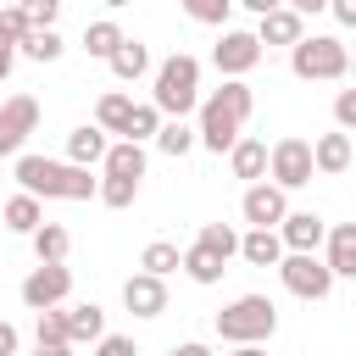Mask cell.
Listing matches in <instances>:
<instances>
[{"label": "cell", "instance_id": "cell-1", "mask_svg": "<svg viewBox=\"0 0 356 356\" xmlns=\"http://www.w3.org/2000/svg\"><path fill=\"white\" fill-rule=\"evenodd\" d=\"M250 106H256L250 83H245V78H222V89H211V95L195 106V111H200V122H195V145H206L211 156H222V150L245 134Z\"/></svg>", "mask_w": 356, "mask_h": 356}, {"label": "cell", "instance_id": "cell-2", "mask_svg": "<svg viewBox=\"0 0 356 356\" xmlns=\"http://www.w3.org/2000/svg\"><path fill=\"white\" fill-rule=\"evenodd\" d=\"M17 184L39 200H95V184L89 167H72V161H50V156H17Z\"/></svg>", "mask_w": 356, "mask_h": 356}, {"label": "cell", "instance_id": "cell-3", "mask_svg": "<svg viewBox=\"0 0 356 356\" xmlns=\"http://www.w3.org/2000/svg\"><path fill=\"white\" fill-rule=\"evenodd\" d=\"M289 72L300 83H339L350 72V50L339 33H300L289 44Z\"/></svg>", "mask_w": 356, "mask_h": 356}, {"label": "cell", "instance_id": "cell-4", "mask_svg": "<svg viewBox=\"0 0 356 356\" xmlns=\"http://www.w3.org/2000/svg\"><path fill=\"white\" fill-rule=\"evenodd\" d=\"M150 106L161 111V117H189L195 106H200V61L195 56H167L161 67H156V83H150Z\"/></svg>", "mask_w": 356, "mask_h": 356}, {"label": "cell", "instance_id": "cell-5", "mask_svg": "<svg viewBox=\"0 0 356 356\" xmlns=\"http://www.w3.org/2000/svg\"><path fill=\"white\" fill-rule=\"evenodd\" d=\"M278 328V306L267 295H239L217 312V339L222 345H267Z\"/></svg>", "mask_w": 356, "mask_h": 356}, {"label": "cell", "instance_id": "cell-6", "mask_svg": "<svg viewBox=\"0 0 356 356\" xmlns=\"http://www.w3.org/2000/svg\"><path fill=\"white\" fill-rule=\"evenodd\" d=\"M278 278H284V289L295 300H328V289H334V273H328V261L317 250H284Z\"/></svg>", "mask_w": 356, "mask_h": 356}, {"label": "cell", "instance_id": "cell-7", "mask_svg": "<svg viewBox=\"0 0 356 356\" xmlns=\"http://www.w3.org/2000/svg\"><path fill=\"white\" fill-rule=\"evenodd\" d=\"M267 178L278 189H306L312 184V139H300V134L273 139L267 145Z\"/></svg>", "mask_w": 356, "mask_h": 356}, {"label": "cell", "instance_id": "cell-8", "mask_svg": "<svg viewBox=\"0 0 356 356\" xmlns=\"http://www.w3.org/2000/svg\"><path fill=\"white\" fill-rule=\"evenodd\" d=\"M67 295H72V267H67V261H39V267L22 278V306H28V312L61 306Z\"/></svg>", "mask_w": 356, "mask_h": 356}, {"label": "cell", "instance_id": "cell-9", "mask_svg": "<svg viewBox=\"0 0 356 356\" xmlns=\"http://www.w3.org/2000/svg\"><path fill=\"white\" fill-rule=\"evenodd\" d=\"M256 61H261V44L245 28H222V39L211 44V67L222 78H245V72H256Z\"/></svg>", "mask_w": 356, "mask_h": 356}, {"label": "cell", "instance_id": "cell-10", "mask_svg": "<svg viewBox=\"0 0 356 356\" xmlns=\"http://www.w3.org/2000/svg\"><path fill=\"white\" fill-rule=\"evenodd\" d=\"M33 128H39V100H33V95H11V100H0V161L17 156V150L28 145Z\"/></svg>", "mask_w": 356, "mask_h": 356}, {"label": "cell", "instance_id": "cell-11", "mask_svg": "<svg viewBox=\"0 0 356 356\" xmlns=\"http://www.w3.org/2000/svg\"><path fill=\"white\" fill-rule=\"evenodd\" d=\"M284 211H289V189H278V184H267V178H256V184L239 195V217H245L250 228H278Z\"/></svg>", "mask_w": 356, "mask_h": 356}, {"label": "cell", "instance_id": "cell-12", "mask_svg": "<svg viewBox=\"0 0 356 356\" xmlns=\"http://www.w3.org/2000/svg\"><path fill=\"white\" fill-rule=\"evenodd\" d=\"M323 261H328V273L334 278H356V222H328V234H323Z\"/></svg>", "mask_w": 356, "mask_h": 356}, {"label": "cell", "instance_id": "cell-13", "mask_svg": "<svg viewBox=\"0 0 356 356\" xmlns=\"http://www.w3.org/2000/svg\"><path fill=\"white\" fill-rule=\"evenodd\" d=\"M122 306H128L134 317H161V312H167V278L134 273V278L122 284Z\"/></svg>", "mask_w": 356, "mask_h": 356}, {"label": "cell", "instance_id": "cell-14", "mask_svg": "<svg viewBox=\"0 0 356 356\" xmlns=\"http://www.w3.org/2000/svg\"><path fill=\"white\" fill-rule=\"evenodd\" d=\"M350 134L345 128H334V134H317L312 139V172H323V178H339V172H350Z\"/></svg>", "mask_w": 356, "mask_h": 356}, {"label": "cell", "instance_id": "cell-15", "mask_svg": "<svg viewBox=\"0 0 356 356\" xmlns=\"http://www.w3.org/2000/svg\"><path fill=\"white\" fill-rule=\"evenodd\" d=\"M228 172L234 178H245V184H256V178H267V139H250V134H239L228 150Z\"/></svg>", "mask_w": 356, "mask_h": 356}, {"label": "cell", "instance_id": "cell-16", "mask_svg": "<svg viewBox=\"0 0 356 356\" xmlns=\"http://www.w3.org/2000/svg\"><path fill=\"white\" fill-rule=\"evenodd\" d=\"M323 234H328V222H323L317 211H284V222H278L284 250H317Z\"/></svg>", "mask_w": 356, "mask_h": 356}, {"label": "cell", "instance_id": "cell-17", "mask_svg": "<svg viewBox=\"0 0 356 356\" xmlns=\"http://www.w3.org/2000/svg\"><path fill=\"white\" fill-rule=\"evenodd\" d=\"M300 33H306V17H300V11H289V6H273V11H261L256 44H295Z\"/></svg>", "mask_w": 356, "mask_h": 356}, {"label": "cell", "instance_id": "cell-18", "mask_svg": "<svg viewBox=\"0 0 356 356\" xmlns=\"http://www.w3.org/2000/svg\"><path fill=\"white\" fill-rule=\"evenodd\" d=\"M106 67H111V78H122V83H139V78L150 72V50H145L139 39H128V33H122V44L106 56Z\"/></svg>", "mask_w": 356, "mask_h": 356}, {"label": "cell", "instance_id": "cell-19", "mask_svg": "<svg viewBox=\"0 0 356 356\" xmlns=\"http://www.w3.org/2000/svg\"><path fill=\"white\" fill-rule=\"evenodd\" d=\"M106 128H95V122H83V128H72L67 134V161L72 167H100V156H106Z\"/></svg>", "mask_w": 356, "mask_h": 356}, {"label": "cell", "instance_id": "cell-20", "mask_svg": "<svg viewBox=\"0 0 356 356\" xmlns=\"http://www.w3.org/2000/svg\"><path fill=\"white\" fill-rule=\"evenodd\" d=\"M100 172H106V178H145V145H134V139H117V145H106V156H100Z\"/></svg>", "mask_w": 356, "mask_h": 356}, {"label": "cell", "instance_id": "cell-21", "mask_svg": "<svg viewBox=\"0 0 356 356\" xmlns=\"http://www.w3.org/2000/svg\"><path fill=\"white\" fill-rule=\"evenodd\" d=\"M239 256H245L250 267H278V256H284L278 228H250V234H239Z\"/></svg>", "mask_w": 356, "mask_h": 356}, {"label": "cell", "instance_id": "cell-22", "mask_svg": "<svg viewBox=\"0 0 356 356\" xmlns=\"http://www.w3.org/2000/svg\"><path fill=\"white\" fill-rule=\"evenodd\" d=\"M100 334H106V312L95 300H83V306L67 312V345H95Z\"/></svg>", "mask_w": 356, "mask_h": 356}, {"label": "cell", "instance_id": "cell-23", "mask_svg": "<svg viewBox=\"0 0 356 356\" xmlns=\"http://www.w3.org/2000/svg\"><path fill=\"white\" fill-rule=\"evenodd\" d=\"M61 50H67V39L56 33V28H28L22 39H17V56H28V61H61Z\"/></svg>", "mask_w": 356, "mask_h": 356}, {"label": "cell", "instance_id": "cell-24", "mask_svg": "<svg viewBox=\"0 0 356 356\" xmlns=\"http://www.w3.org/2000/svg\"><path fill=\"white\" fill-rule=\"evenodd\" d=\"M0 217H6V228H11V234H33V228L44 222V206H39V195H28V189H22V195H11V200L0 206Z\"/></svg>", "mask_w": 356, "mask_h": 356}, {"label": "cell", "instance_id": "cell-25", "mask_svg": "<svg viewBox=\"0 0 356 356\" xmlns=\"http://www.w3.org/2000/svg\"><path fill=\"white\" fill-rule=\"evenodd\" d=\"M28 239H33V256H39V261H67V250H72V234H67L61 222H39Z\"/></svg>", "mask_w": 356, "mask_h": 356}, {"label": "cell", "instance_id": "cell-26", "mask_svg": "<svg viewBox=\"0 0 356 356\" xmlns=\"http://www.w3.org/2000/svg\"><path fill=\"white\" fill-rule=\"evenodd\" d=\"M128 111H134V100H128L122 89H106V95L95 100V128H106V134H122Z\"/></svg>", "mask_w": 356, "mask_h": 356}, {"label": "cell", "instance_id": "cell-27", "mask_svg": "<svg viewBox=\"0 0 356 356\" xmlns=\"http://www.w3.org/2000/svg\"><path fill=\"white\" fill-rule=\"evenodd\" d=\"M156 150H161V156H189V150H195V128H189L184 117H161V128H156Z\"/></svg>", "mask_w": 356, "mask_h": 356}, {"label": "cell", "instance_id": "cell-28", "mask_svg": "<svg viewBox=\"0 0 356 356\" xmlns=\"http://www.w3.org/2000/svg\"><path fill=\"white\" fill-rule=\"evenodd\" d=\"M195 245H200V250H211L217 261H234V256H239V234H234L228 222H206V228L195 234Z\"/></svg>", "mask_w": 356, "mask_h": 356}, {"label": "cell", "instance_id": "cell-29", "mask_svg": "<svg viewBox=\"0 0 356 356\" xmlns=\"http://www.w3.org/2000/svg\"><path fill=\"white\" fill-rule=\"evenodd\" d=\"M178 267H184V273H189L195 284H217L228 261H217L211 250H200V245H189V250H178Z\"/></svg>", "mask_w": 356, "mask_h": 356}, {"label": "cell", "instance_id": "cell-30", "mask_svg": "<svg viewBox=\"0 0 356 356\" xmlns=\"http://www.w3.org/2000/svg\"><path fill=\"white\" fill-rule=\"evenodd\" d=\"M117 44H122V28H117L111 17H100V22H89V28H83V50H89L95 61H106Z\"/></svg>", "mask_w": 356, "mask_h": 356}, {"label": "cell", "instance_id": "cell-31", "mask_svg": "<svg viewBox=\"0 0 356 356\" xmlns=\"http://www.w3.org/2000/svg\"><path fill=\"white\" fill-rule=\"evenodd\" d=\"M95 200L111 206V211H128V206L139 200V178H100V184H95Z\"/></svg>", "mask_w": 356, "mask_h": 356}, {"label": "cell", "instance_id": "cell-32", "mask_svg": "<svg viewBox=\"0 0 356 356\" xmlns=\"http://www.w3.org/2000/svg\"><path fill=\"white\" fill-rule=\"evenodd\" d=\"M33 345H39V350L67 345V312H61V306H44V312H39V323H33Z\"/></svg>", "mask_w": 356, "mask_h": 356}, {"label": "cell", "instance_id": "cell-33", "mask_svg": "<svg viewBox=\"0 0 356 356\" xmlns=\"http://www.w3.org/2000/svg\"><path fill=\"white\" fill-rule=\"evenodd\" d=\"M178 267V245H167V239H150L145 250H139V273H156V278H167Z\"/></svg>", "mask_w": 356, "mask_h": 356}, {"label": "cell", "instance_id": "cell-34", "mask_svg": "<svg viewBox=\"0 0 356 356\" xmlns=\"http://www.w3.org/2000/svg\"><path fill=\"white\" fill-rule=\"evenodd\" d=\"M156 128H161V111H156V106H134L128 122H122V139L145 145V139H156Z\"/></svg>", "mask_w": 356, "mask_h": 356}, {"label": "cell", "instance_id": "cell-35", "mask_svg": "<svg viewBox=\"0 0 356 356\" xmlns=\"http://www.w3.org/2000/svg\"><path fill=\"white\" fill-rule=\"evenodd\" d=\"M178 6H184L189 22H206V28H222L228 11H234V0H178Z\"/></svg>", "mask_w": 356, "mask_h": 356}, {"label": "cell", "instance_id": "cell-36", "mask_svg": "<svg viewBox=\"0 0 356 356\" xmlns=\"http://www.w3.org/2000/svg\"><path fill=\"white\" fill-rule=\"evenodd\" d=\"M33 28H56V17H61V0H11Z\"/></svg>", "mask_w": 356, "mask_h": 356}, {"label": "cell", "instance_id": "cell-37", "mask_svg": "<svg viewBox=\"0 0 356 356\" xmlns=\"http://www.w3.org/2000/svg\"><path fill=\"white\" fill-rule=\"evenodd\" d=\"M89 356H139V350H134V339H128V334H100Z\"/></svg>", "mask_w": 356, "mask_h": 356}, {"label": "cell", "instance_id": "cell-38", "mask_svg": "<svg viewBox=\"0 0 356 356\" xmlns=\"http://www.w3.org/2000/svg\"><path fill=\"white\" fill-rule=\"evenodd\" d=\"M334 122H339L345 134L356 128V89H339V95H334Z\"/></svg>", "mask_w": 356, "mask_h": 356}, {"label": "cell", "instance_id": "cell-39", "mask_svg": "<svg viewBox=\"0 0 356 356\" xmlns=\"http://www.w3.org/2000/svg\"><path fill=\"white\" fill-rule=\"evenodd\" d=\"M0 28H6V33H11V39H22V33H28V28H33V22H28V17H22V11H17V6H11V0H6V6H0Z\"/></svg>", "mask_w": 356, "mask_h": 356}, {"label": "cell", "instance_id": "cell-40", "mask_svg": "<svg viewBox=\"0 0 356 356\" xmlns=\"http://www.w3.org/2000/svg\"><path fill=\"white\" fill-rule=\"evenodd\" d=\"M11 67H17V39H11L6 28H0V83L11 78Z\"/></svg>", "mask_w": 356, "mask_h": 356}, {"label": "cell", "instance_id": "cell-41", "mask_svg": "<svg viewBox=\"0 0 356 356\" xmlns=\"http://www.w3.org/2000/svg\"><path fill=\"white\" fill-rule=\"evenodd\" d=\"M328 11L339 17V28H356V0H328Z\"/></svg>", "mask_w": 356, "mask_h": 356}, {"label": "cell", "instance_id": "cell-42", "mask_svg": "<svg viewBox=\"0 0 356 356\" xmlns=\"http://www.w3.org/2000/svg\"><path fill=\"white\" fill-rule=\"evenodd\" d=\"M0 356H17V328L0 317Z\"/></svg>", "mask_w": 356, "mask_h": 356}, {"label": "cell", "instance_id": "cell-43", "mask_svg": "<svg viewBox=\"0 0 356 356\" xmlns=\"http://www.w3.org/2000/svg\"><path fill=\"white\" fill-rule=\"evenodd\" d=\"M289 11H300V17H317V11H328V0H284Z\"/></svg>", "mask_w": 356, "mask_h": 356}, {"label": "cell", "instance_id": "cell-44", "mask_svg": "<svg viewBox=\"0 0 356 356\" xmlns=\"http://www.w3.org/2000/svg\"><path fill=\"white\" fill-rule=\"evenodd\" d=\"M167 356H211V350H206V345H200V339H184V345H172V350H167Z\"/></svg>", "mask_w": 356, "mask_h": 356}, {"label": "cell", "instance_id": "cell-45", "mask_svg": "<svg viewBox=\"0 0 356 356\" xmlns=\"http://www.w3.org/2000/svg\"><path fill=\"white\" fill-rule=\"evenodd\" d=\"M234 6H245V11H256V17H261V11H273V6H284V0H234Z\"/></svg>", "mask_w": 356, "mask_h": 356}, {"label": "cell", "instance_id": "cell-46", "mask_svg": "<svg viewBox=\"0 0 356 356\" xmlns=\"http://www.w3.org/2000/svg\"><path fill=\"white\" fill-rule=\"evenodd\" d=\"M234 356H267L261 345H234Z\"/></svg>", "mask_w": 356, "mask_h": 356}, {"label": "cell", "instance_id": "cell-47", "mask_svg": "<svg viewBox=\"0 0 356 356\" xmlns=\"http://www.w3.org/2000/svg\"><path fill=\"white\" fill-rule=\"evenodd\" d=\"M39 356H72V345H50V350H39Z\"/></svg>", "mask_w": 356, "mask_h": 356}, {"label": "cell", "instance_id": "cell-48", "mask_svg": "<svg viewBox=\"0 0 356 356\" xmlns=\"http://www.w3.org/2000/svg\"><path fill=\"white\" fill-rule=\"evenodd\" d=\"M100 6H111V11H122V6H128V0H100Z\"/></svg>", "mask_w": 356, "mask_h": 356}, {"label": "cell", "instance_id": "cell-49", "mask_svg": "<svg viewBox=\"0 0 356 356\" xmlns=\"http://www.w3.org/2000/svg\"><path fill=\"white\" fill-rule=\"evenodd\" d=\"M0 6H6V0H0Z\"/></svg>", "mask_w": 356, "mask_h": 356}]
</instances>
